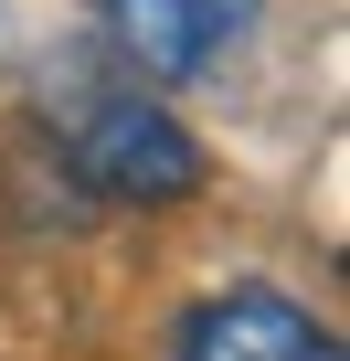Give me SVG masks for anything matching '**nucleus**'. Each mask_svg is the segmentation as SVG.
<instances>
[{"instance_id":"nucleus-4","label":"nucleus","mask_w":350,"mask_h":361,"mask_svg":"<svg viewBox=\"0 0 350 361\" xmlns=\"http://www.w3.org/2000/svg\"><path fill=\"white\" fill-rule=\"evenodd\" d=\"M192 11H202V32H213V43H234V32L265 11V0H192Z\"/></svg>"},{"instance_id":"nucleus-3","label":"nucleus","mask_w":350,"mask_h":361,"mask_svg":"<svg viewBox=\"0 0 350 361\" xmlns=\"http://www.w3.org/2000/svg\"><path fill=\"white\" fill-rule=\"evenodd\" d=\"M96 22L117 32V54L138 64V75H159V85H181V75H202L223 43L202 32V11L192 0H96Z\"/></svg>"},{"instance_id":"nucleus-5","label":"nucleus","mask_w":350,"mask_h":361,"mask_svg":"<svg viewBox=\"0 0 350 361\" xmlns=\"http://www.w3.org/2000/svg\"><path fill=\"white\" fill-rule=\"evenodd\" d=\"M308 361H350V350H339V340H318V350H308Z\"/></svg>"},{"instance_id":"nucleus-1","label":"nucleus","mask_w":350,"mask_h":361,"mask_svg":"<svg viewBox=\"0 0 350 361\" xmlns=\"http://www.w3.org/2000/svg\"><path fill=\"white\" fill-rule=\"evenodd\" d=\"M64 159H75V180L96 202H181V192H202V138L170 117L159 96H138V85H106V96H85L75 106V138H64Z\"/></svg>"},{"instance_id":"nucleus-2","label":"nucleus","mask_w":350,"mask_h":361,"mask_svg":"<svg viewBox=\"0 0 350 361\" xmlns=\"http://www.w3.org/2000/svg\"><path fill=\"white\" fill-rule=\"evenodd\" d=\"M329 329L287 298V287H265V276H234V287H213V298H192L181 308V361H308Z\"/></svg>"}]
</instances>
